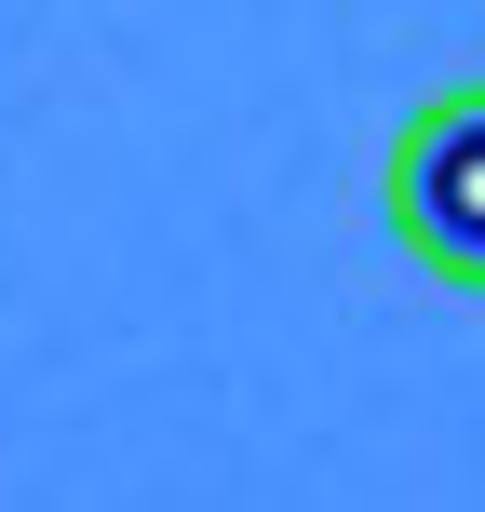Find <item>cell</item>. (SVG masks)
<instances>
[{"label":"cell","mask_w":485,"mask_h":512,"mask_svg":"<svg viewBox=\"0 0 485 512\" xmlns=\"http://www.w3.org/2000/svg\"><path fill=\"white\" fill-rule=\"evenodd\" d=\"M378 203H391V243H405L432 283L485 297V81H445V95L405 108Z\"/></svg>","instance_id":"1"}]
</instances>
